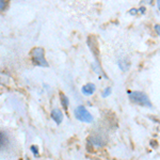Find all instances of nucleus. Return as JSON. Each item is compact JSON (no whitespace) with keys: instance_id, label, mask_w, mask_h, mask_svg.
Segmentation results:
<instances>
[{"instance_id":"obj_1","label":"nucleus","mask_w":160,"mask_h":160,"mask_svg":"<svg viewBox=\"0 0 160 160\" xmlns=\"http://www.w3.org/2000/svg\"><path fill=\"white\" fill-rule=\"evenodd\" d=\"M30 56H31V61L34 65L48 67V63L45 59V51L42 47H34L30 51Z\"/></svg>"},{"instance_id":"obj_2","label":"nucleus","mask_w":160,"mask_h":160,"mask_svg":"<svg viewBox=\"0 0 160 160\" xmlns=\"http://www.w3.org/2000/svg\"><path fill=\"white\" fill-rule=\"evenodd\" d=\"M129 99L138 105L145 106V107H152V103L150 98L147 97L146 94H144L143 92L135 91V92H129Z\"/></svg>"},{"instance_id":"obj_3","label":"nucleus","mask_w":160,"mask_h":160,"mask_svg":"<svg viewBox=\"0 0 160 160\" xmlns=\"http://www.w3.org/2000/svg\"><path fill=\"white\" fill-rule=\"evenodd\" d=\"M74 114H75V118L80 122H83V123H92L93 122L92 114L87 110V108L84 106H78L74 111Z\"/></svg>"},{"instance_id":"obj_4","label":"nucleus","mask_w":160,"mask_h":160,"mask_svg":"<svg viewBox=\"0 0 160 160\" xmlns=\"http://www.w3.org/2000/svg\"><path fill=\"white\" fill-rule=\"evenodd\" d=\"M51 119H52L58 125H60V124L62 123V121H63V113H62V111H61L60 109H58V108L54 109V110L51 111Z\"/></svg>"},{"instance_id":"obj_5","label":"nucleus","mask_w":160,"mask_h":160,"mask_svg":"<svg viewBox=\"0 0 160 160\" xmlns=\"http://www.w3.org/2000/svg\"><path fill=\"white\" fill-rule=\"evenodd\" d=\"M95 90H96V87H95V84L92 83V82H89V83L84 84V86L81 88V92H82L84 95H87V96L93 95L94 92H95Z\"/></svg>"},{"instance_id":"obj_6","label":"nucleus","mask_w":160,"mask_h":160,"mask_svg":"<svg viewBox=\"0 0 160 160\" xmlns=\"http://www.w3.org/2000/svg\"><path fill=\"white\" fill-rule=\"evenodd\" d=\"M89 142L91 144H93V145L96 146V147H102V146L105 145V142L99 137H97V136H92V137H90L89 138Z\"/></svg>"},{"instance_id":"obj_7","label":"nucleus","mask_w":160,"mask_h":160,"mask_svg":"<svg viewBox=\"0 0 160 160\" xmlns=\"http://www.w3.org/2000/svg\"><path fill=\"white\" fill-rule=\"evenodd\" d=\"M60 96H61V104H62V107L66 110V109H67V107H68V104H70L68 98H67L66 96L64 95L63 93H60Z\"/></svg>"},{"instance_id":"obj_8","label":"nucleus","mask_w":160,"mask_h":160,"mask_svg":"<svg viewBox=\"0 0 160 160\" xmlns=\"http://www.w3.org/2000/svg\"><path fill=\"white\" fill-rule=\"evenodd\" d=\"M118 64H119L120 68H121L123 72H126L128 68H129V63H127L125 60H124V61H123V60H120Z\"/></svg>"},{"instance_id":"obj_9","label":"nucleus","mask_w":160,"mask_h":160,"mask_svg":"<svg viewBox=\"0 0 160 160\" xmlns=\"http://www.w3.org/2000/svg\"><path fill=\"white\" fill-rule=\"evenodd\" d=\"M30 151L33 153V155H34L35 157L39 156V147H38L36 145H31V146H30Z\"/></svg>"},{"instance_id":"obj_10","label":"nucleus","mask_w":160,"mask_h":160,"mask_svg":"<svg viewBox=\"0 0 160 160\" xmlns=\"http://www.w3.org/2000/svg\"><path fill=\"white\" fill-rule=\"evenodd\" d=\"M110 94H111V89H110V88H107V89L104 90L102 96H103V97H108V96H109Z\"/></svg>"},{"instance_id":"obj_11","label":"nucleus","mask_w":160,"mask_h":160,"mask_svg":"<svg viewBox=\"0 0 160 160\" xmlns=\"http://www.w3.org/2000/svg\"><path fill=\"white\" fill-rule=\"evenodd\" d=\"M155 30L157 32V34L160 36V25H155Z\"/></svg>"},{"instance_id":"obj_12","label":"nucleus","mask_w":160,"mask_h":160,"mask_svg":"<svg viewBox=\"0 0 160 160\" xmlns=\"http://www.w3.org/2000/svg\"><path fill=\"white\" fill-rule=\"evenodd\" d=\"M138 12H139V11H138L137 9H131V10L129 11V13H130V14H132V15H135V14H137Z\"/></svg>"},{"instance_id":"obj_13","label":"nucleus","mask_w":160,"mask_h":160,"mask_svg":"<svg viewBox=\"0 0 160 160\" xmlns=\"http://www.w3.org/2000/svg\"><path fill=\"white\" fill-rule=\"evenodd\" d=\"M4 1H6V0H1V1H0V9H1V11H3V6H4Z\"/></svg>"},{"instance_id":"obj_14","label":"nucleus","mask_w":160,"mask_h":160,"mask_svg":"<svg viewBox=\"0 0 160 160\" xmlns=\"http://www.w3.org/2000/svg\"><path fill=\"white\" fill-rule=\"evenodd\" d=\"M138 11H139L140 13H144V11H145V8H144V7H142V8H140Z\"/></svg>"},{"instance_id":"obj_15","label":"nucleus","mask_w":160,"mask_h":160,"mask_svg":"<svg viewBox=\"0 0 160 160\" xmlns=\"http://www.w3.org/2000/svg\"><path fill=\"white\" fill-rule=\"evenodd\" d=\"M157 7H158V9L160 10V0H157Z\"/></svg>"},{"instance_id":"obj_16","label":"nucleus","mask_w":160,"mask_h":160,"mask_svg":"<svg viewBox=\"0 0 160 160\" xmlns=\"http://www.w3.org/2000/svg\"><path fill=\"white\" fill-rule=\"evenodd\" d=\"M150 1H151V0H150Z\"/></svg>"}]
</instances>
